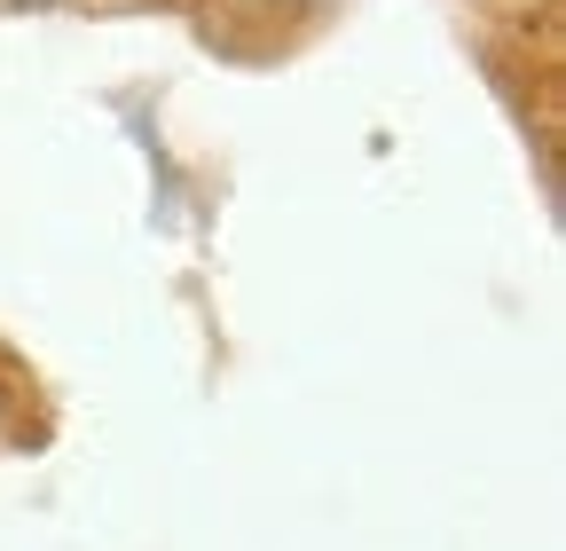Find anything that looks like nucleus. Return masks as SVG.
I'll list each match as a JSON object with an SVG mask.
<instances>
[{
    "instance_id": "obj_1",
    "label": "nucleus",
    "mask_w": 566,
    "mask_h": 551,
    "mask_svg": "<svg viewBox=\"0 0 566 551\" xmlns=\"http://www.w3.org/2000/svg\"><path fill=\"white\" fill-rule=\"evenodd\" d=\"M9 9H48V0H9Z\"/></svg>"
},
{
    "instance_id": "obj_2",
    "label": "nucleus",
    "mask_w": 566,
    "mask_h": 551,
    "mask_svg": "<svg viewBox=\"0 0 566 551\" xmlns=\"http://www.w3.org/2000/svg\"><path fill=\"white\" fill-rule=\"evenodd\" d=\"M0 409H9V394H0Z\"/></svg>"
}]
</instances>
